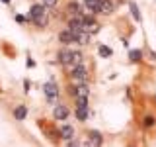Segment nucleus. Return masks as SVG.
<instances>
[{
  "instance_id": "26",
  "label": "nucleus",
  "mask_w": 156,
  "mask_h": 147,
  "mask_svg": "<svg viewBox=\"0 0 156 147\" xmlns=\"http://www.w3.org/2000/svg\"><path fill=\"white\" fill-rule=\"evenodd\" d=\"M23 92H29V78H26V81H23Z\"/></svg>"
},
{
  "instance_id": "11",
  "label": "nucleus",
  "mask_w": 156,
  "mask_h": 147,
  "mask_svg": "<svg viewBox=\"0 0 156 147\" xmlns=\"http://www.w3.org/2000/svg\"><path fill=\"white\" fill-rule=\"evenodd\" d=\"M88 145H101L104 143V137H101V134L100 131H88V141H86Z\"/></svg>"
},
{
  "instance_id": "30",
  "label": "nucleus",
  "mask_w": 156,
  "mask_h": 147,
  "mask_svg": "<svg viewBox=\"0 0 156 147\" xmlns=\"http://www.w3.org/2000/svg\"><path fill=\"white\" fill-rule=\"evenodd\" d=\"M82 2H84V0H82Z\"/></svg>"
},
{
  "instance_id": "25",
  "label": "nucleus",
  "mask_w": 156,
  "mask_h": 147,
  "mask_svg": "<svg viewBox=\"0 0 156 147\" xmlns=\"http://www.w3.org/2000/svg\"><path fill=\"white\" fill-rule=\"evenodd\" d=\"M26 67H27V69H33V67H35V61H33V59L29 57L27 61H26Z\"/></svg>"
},
{
  "instance_id": "15",
  "label": "nucleus",
  "mask_w": 156,
  "mask_h": 147,
  "mask_svg": "<svg viewBox=\"0 0 156 147\" xmlns=\"http://www.w3.org/2000/svg\"><path fill=\"white\" fill-rule=\"evenodd\" d=\"M90 37H92L90 33L82 29V32L76 33V43H78V45H88V43H90Z\"/></svg>"
},
{
  "instance_id": "27",
  "label": "nucleus",
  "mask_w": 156,
  "mask_h": 147,
  "mask_svg": "<svg viewBox=\"0 0 156 147\" xmlns=\"http://www.w3.org/2000/svg\"><path fill=\"white\" fill-rule=\"evenodd\" d=\"M146 53H148V59H150V61H156V53L154 51H150V49H148Z\"/></svg>"
},
{
  "instance_id": "14",
  "label": "nucleus",
  "mask_w": 156,
  "mask_h": 147,
  "mask_svg": "<svg viewBox=\"0 0 156 147\" xmlns=\"http://www.w3.org/2000/svg\"><path fill=\"white\" fill-rule=\"evenodd\" d=\"M26 116H27V106L26 104H18L16 108H14V118H16L18 122L26 120Z\"/></svg>"
},
{
  "instance_id": "5",
  "label": "nucleus",
  "mask_w": 156,
  "mask_h": 147,
  "mask_svg": "<svg viewBox=\"0 0 156 147\" xmlns=\"http://www.w3.org/2000/svg\"><path fill=\"white\" fill-rule=\"evenodd\" d=\"M76 33L78 32H72V29H62V32H58V41L62 43V45H72V43H76Z\"/></svg>"
},
{
  "instance_id": "12",
  "label": "nucleus",
  "mask_w": 156,
  "mask_h": 147,
  "mask_svg": "<svg viewBox=\"0 0 156 147\" xmlns=\"http://www.w3.org/2000/svg\"><path fill=\"white\" fill-rule=\"evenodd\" d=\"M113 10H115L113 0H100V12H101V14L109 16V14H113Z\"/></svg>"
},
{
  "instance_id": "6",
  "label": "nucleus",
  "mask_w": 156,
  "mask_h": 147,
  "mask_svg": "<svg viewBox=\"0 0 156 147\" xmlns=\"http://www.w3.org/2000/svg\"><path fill=\"white\" fill-rule=\"evenodd\" d=\"M68 116H70V110H68L66 104H55V108H53V118L58 122L62 120H68Z\"/></svg>"
},
{
  "instance_id": "4",
  "label": "nucleus",
  "mask_w": 156,
  "mask_h": 147,
  "mask_svg": "<svg viewBox=\"0 0 156 147\" xmlns=\"http://www.w3.org/2000/svg\"><path fill=\"white\" fill-rule=\"evenodd\" d=\"M82 29L92 36V33H98L101 29V24L96 20L94 14H84V28H82Z\"/></svg>"
},
{
  "instance_id": "21",
  "label": "nucleus",
  "mask_w": 156,
  "mask_h": 147,
  "mask_svg": "<svg viewBox=\"0 0 156 147\" xmlns=\"http://www.w3.org/2000/svg\"><path fill=\"white\" fill-rule=\"evenodd\" d=\"M156 126V118L154 116H144L143 118V127H146V130H150V127Z\"/></svg>"
},
{
  "instance_id": "18",
  "label": "nucleus",
  "mask_w": 156,
  "mask_h": 147,
  "mask_svg": "<svg viewBox=\"0 0 156 147\" xmlns=\"http://www.w3.org/2000/svg\"><path fill=\"white\" fill-rule=\"evenodd\" d=\"M74 116L78 122H86L88 116H90V108H76L74 110Z\"/></svg>"
},
{
  "instance_id": "3",
  "label": "nucleus",
  "mask_w": 156,
  "mask_h": 147,
  "mask_svg": "<svg viewBox=\"0 0 156 147\" xmlns=\"http://www.w3.org/2000/svg\"><path fill=\"white\" fill-rule=\"evenodd\" d=\"M43 92H45V98H47V104H55L57 102V98H58V86L55 85L53 81H49V82H45L43 85Z\"/></svg>"
},
{
  "instance_id": "28",
  "label": "nucleus",
  "mask_w": 156,
  "mask_h": 147,
  "mask_svg": "<svg viewBox=\"0 0 156 147\" xmlns=\"http://www.w3.org/2000/svg\"><path fill=\"white\" fill-rule=\"evenodd\" d=\"M2 2H4V4H10V0H2Z\"/></svg>"
},
{
  "instance_id": "13",
  "label": "nucleus",
  "mask_w": 156,
  "mask_h": 147,
  "mask_svg": "<svg viewBox=\"0 0 156 147\" xmlns=\"http://www.w3.org/2000/svg\"><path fill=\"white\" fill-rule=\"evenodd\" d=\"M84 6L88 10V14H94V16H98L100 12V0H84Z\"/></svg>"
},
{
  "instance_id": "17",
  "label": "nucleus",
  "mask_w": 156,
  "mask_h": 147,
  "mask_svg": "<svg viewBox=\"0 0 156 147\" xmlns=\"http://www.w3.org/2000/svg\"><path fill=\"white\" fill-rule=\"evenodd\" d=\"M143 57H144V53L140 51V49H131V51H129V61L131 63H140Z\"/></svg>"
},
{
  "instance_id": "23",
  "label": "nucleus",
  "mask_w": 156,
  "mask_h": 147,
  "mask_svg": "<svg viewBox=\"0 0 156 147\" xmlns=\"http://www.w3.org/2000/svg\"><path fill=\"white\" fill-rule=\"evenodd\" d=\"M41 4H43V6H47V8H55L57 4H58V0H41Z\"/></svg>"
},
{
  "instance_id": "29",
  "label": "nucleus",
  "mask_w": 156,
  "mask_h": 147,
  "mask_svg": "<svg viewBox=\"0 0 156 147\" xmlns=\"http://www.w3.org/2000/svg\"><path fill=\"white\" fill-rule=\"evenodd\" d=\"M154 102H156V94H154Z\"/></svg>"
},
{
  "instance_id": "1",
  "label": "nucleus",
  "mask_w": 156,
  "mask_h": 147,
  "mask_svg": "<svg viewBox=\"0 0 156 147\" xmlns=\"http://www.w3.org/2000/svg\"><path fill=\"white\" fill-rule=\"evenodd\" d=\"M27 22H31L33 26H37L39 29L47 28L49 26V8L43 6L41 2L31 4V6H29V12H27Z\"/></svg>"
},
{
  "instance_id": "9",
  "label": "nucleus",
  "mask_w": 156,
  "mask_h": 147,
  "mask_svg": "<svg viewBox=\"0 0 156 147\" xmlns=\"http://www.w3.org/2000/svg\"><path fill=\"white\" fill-rule=\"evenodd\" d=\"M58 137H61L62 141H68L74 137V127H72L70 124H62L61 130H58Z\"/></svg>"
},
{
  "instance_id": "22",
  "label": "nucleus",
  "mask_w": 156,
  "mask_h": 147,
  "mask_svg": "<svg viewBox=\"0 0 156 147\" xmlns=\"http://www.w3.org/2000/svg\"><path fill=\"white\" fill-rule=\"evenodd\" d=\"M74 106H76V108H90L86 96H76V98H74Z\"/></svg>"
},
{
  "instance_id": "8",
  "label": "nucleus",
  "mask_w": 156,
  "mask_h": 147,
  "mask_svg": "<svg viewBox=\"0 0 156 147\" xmlns=\"http://www.w3.org/2000/svg\"><path fill=\"white\" fill-rule=\"evenodd\" d=\"M66 14H68V18L70 16H82L84 14V6L80 2H76V0H72V2L66 4Z\"/></svg>"
},
{
  "instance_id": "24",
  "label": "nucleus",
  "mask_w": 156,
  "mask_h": 147,
  "mask_svg": "<svg viewBox=\"0 0 156 147\" xmlns=\"http://www.w3.org/2000/svg\"><path fill=\"white\" fill-rule=\"evenodd\" d=\"M14 20H16L18 24H26V22H27V16H22V14H16V16H14Z\"/></svg>"
},
{
  "instance_id": "7",
  "label": "nucleus",
  "mask_w": 156,
  "mask_h": 147,
  "mask_svg": "<svg viewBox=\"0 0 156 147\" xmlns=\"http://www.w3.org/2000/svg\"><path fill=\"white\" fill-rule=\"evenodd\" d=\"M66 26L72 32H82V28H84V14L82 16H70L66 20Z\"/></svg>"
},
{
  "instance_id": "2",
  "label": "nucleus",
  "mask_w": 156,
  "mask_h": 147,
  "mask_svg": "<svg viewBox=\"0 0 156 147\" xmlns=\"http://www.w3.org/2000/svg\"><path fill=\"white\" fill-rule=\"evenodd\" d=\"M68 77H70L72 82H88V81H90V73H88V69H86L84 63L72 67L70 73H68Z\"/></svg>"
},
{
  "instance_id": "20",
  "label": "nucleus",
  "mask_w": 156,
  "mask_h": 147,
  "mask_svg": "<svg viewBox=\"0 0 156 147\" xmlns=\"http://www.w3.org/2000/svg\"><path fill=\"white\" fill-rule=\"evenodd\" d=\"M98 55H100L101 59H109L111 55H113V49L107 47V45H100L98 47Z\"/></svg>"
},
{
  "instance_id": "16",
  "label": "nucleus",
  "mask_w": 156,
  "mask_h": 147,
  "mask_svg": "<svg viewBox=\"0 0 156 147\" xmlns=\"http://www.w3.org/2000/svg\"><path fill=\"white\" fill-rule=\"evenodd\" d=\"M84 63V53L82 51H72V59H70V65L68 67H76V65H82Z\"/></svg>"
},
{
  "instance_id": "19",
  "label": "nucleus",
  "mask_w": 156,
  "mask_h": 147,
  "mask_svg": "<svg viewBox=\"0 0 156 147\" xmlns=\"http://www.w3.org/2000/svg\"><path fill=\"white\" fill-rule=\"evenodd\" d=\"M129 10H131V16H133L135 22H140V20H143V16H140V12H139V6H136L133 0H129Z\"/></svg>"
},
{
  "instance_id": "10",
  "label": "nucleus",
  "mask_w": 156,
  "mask_h": 147,
  "mask_svg": "<svg viewBox=\"0 0 156 147\" xmlns=\"http://www.w3.org/2000/svg\"><path fill=\"white\" fill-rule=\"evenodd\" d=\"M70 59H72V51H70V49H66V47H62L61 49V51H58L57 53V61L58 63H61V65H70Z\"/></svg>"
}]
</instances>
